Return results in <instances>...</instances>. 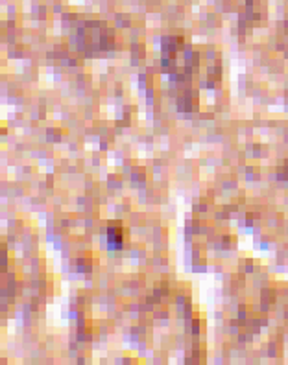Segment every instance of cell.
I'll use <instances>...</instances> for the list:
<instances>
[{
	"mask_svg": "<svg viewBox=\"0 0 288 365\" xmlns=\"http://www.w3.org/2000/svg\"><path fill=\"white\" fill-rule=\"evenodd\" d=\"M76 43L84 50H102L111 43V31L102 23H84L76 31Z\"/></svg>",
	"mask_w": 288,
	"mask_h": 365,
	"instance_id": "cell-1",
	"label": "cell"
},
{
	"mask_svg": "<svg viewBox=\"0 0 288 365\" xmlns=\"http://www.w3.org/2000/svg\"><path fill=\"white\" fill-rule=\"evenodd\" d=\"M107 244H109L111 247H120V244H122V232H120V229H107Z\"/></svg>",
	"mask_w": 288,
	"mask_h": 365,
	"instance_id": "cell-2",
	"label": "cell"
}]
</instances>
